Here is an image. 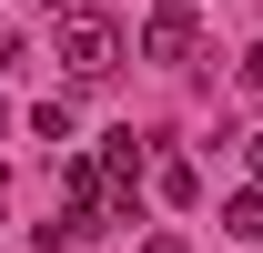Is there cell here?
Returning a JSON list of instances; mask_svg holds the SVG:
<instances>
[{
  "label": "cell",
  "instance_id": "cell-1",
  "mask_svg": "<svg viewBox=\"0 0 263 253\" xmlns=\"http://www.w3.org/2000/svg\"><path fill=\"white\" fill-rule=\"evenodd\" d=\"M111 61H122V31H111L101 10H71V21H61V71H71V81H101Z\"/></svg>",
  "mask_w": 263,
  "mask_h": 253
},
{
  "label": "cell",
  "instance_id": "cell-2",
  "mask_svg": "<svg viewBox=\"0 0 263 253\" xmlns=\"http://www.w3.org/2000/svg\"><path fill=\"white\" fill-rule=\"evenodd\" d=\"M193 41H202V31H193V10H182V0L142 21V51H152V61H162V71H172V61H193Z\"/></svg>",
  "mask_w": 263,
  "mask_h": 253
},
{
  "label": "cell",
  "instance_id": "cell-3",
  "mask_svg": "<svg viewBox=\"0 0 263 253\" xmlns=\"http://www.w3.org/2000/svg\"><path fill=\"white\" fill-rule=\"evenodd\" d=\"M223 233H233V243H263V192H233V203H223Z\"/></svg>",
  "mask_w": 263,
  "mask_h": 253
},
{
  "label": "cell",
  "instance_id": "cell-4",
  "mask_svg": "<svg viewBox=\"0 0 263 253\" xmlns=\"http://www.w3.org/2000/svg\"><path fill=\"white\" fill-rule=\"evenodd\" d=\"M142 253H182V233H152V243H142Z\"/></svg>",
  "mask_w": 263,
  "mask_h": 253
},
{
  "label": "cell",
  "instance_id": "cell-5",
  "mask_svg": "<svg viewBox=\"0 0 263 253\" xmlns=\"http://www.w3.org/2000/svg\"><path fill=\"white\" fill-rule=\"evenodd\" d=\"M243 81H253V92H263V51H253V61H243Z\"/></svg>",
  "mask_w": 263,
  "mask_h": 253
},
{
  "label": "cell",
  "instance_id": "cell-6",
  "mask_svg": "<svg viewBox=\"0 0 263 253\" xmlns=\"http://www.w3.org/2000/svg\"><path fill=\"white\" fill-rule=\"evenodd\" d=\"M253 172H263V132H253Z\"/></svg>",
  "mask_w": 263,
  "mask_h": 253
},
{
  "label": "cell",
  "instance_id": "cell-7",
  "mask_svg": "<svg viewBox=\"0 0 263 253\" xmlns=\"http://www.w3.org/2000/svg\"><path fill=\"white\" fill-rule=\"evenodd\" d=\"M182 10H193V0H182Z\"/></svg>",
  "mask_w": 263,
  "mask_h": 253
},
{
  "label": "cell",
  "instance_id": "cell-8",
  "mask_svg": "<svg viewBox=\"0 0 263 253\" xmlns=\"http://www.w3.org/2000/svg\"><path fill=\"white\" fill-rule=\"evenodd\" d=\"M0 122H10V112H0Z\"/></svg>",
  "mask_w": 263,
  "mask_h": 253
},
{
  "label": "cell",
  "instance_id": "cell-9",
  "mask_svg": "<svg viewBox=\"0 0 263 253\" xmlns=\"http://www.w3.org/2000/svg\"><path fill=\"white\" fill-rule=\"evenodd\" d=\"M253 253H263V243H253Z\"/></svg>",
  "mask_w": 263,
  "mask_h": 253
}]
</instances>
